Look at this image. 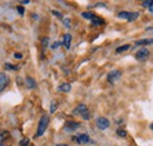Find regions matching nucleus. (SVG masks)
Listing matches in <instances>:
<instances>
[{"label": "nucleus", "mask_w": 153, "mask_h": 146, "mask_svg": "<svg viewBox=\"0 0 153 146\" xmlns=\"http://www.w3.org/2000/svg\"><path fill=\"white\" fill-rule=\"evenodd\" d=\"M26 84H27V87H28V89H34V87L37 86L36 81H34L31 77H27V78H26Z\"/></svg>", "instance_id": "obj_12"}, {"label": "nucleus", "mask_w": 153, "mask_h": 146, "mask_svg": "<svg viewBox=\"0 0 153 146\" xmlns=\"http://www.w3.org/2000/svg\"><path fill=\"white\" fill-rule=\"evenodd\" d=\"M149 55H150V51L147 48H140L135 53V59L139 60V61H144V60H146L149 58Z\"/></svg>", "instance_id": "obj_4"}, {"label": "nucleus", "mask_w": 153, "mask_h": 146, "mask_svg": "<svg viewBox=\"0 0 153 146\" xmlns=\"http://www.w3.org/2000/svg\"><path fill=\"white\" fill-rule=\"evenodd\" d=\"M17 10H18V12H19L20 14H24V12H25L24 7H21V6H18V7H17Z\"/></svg>", "instance_id": "obj_21"}, {"label": "nucleus", "mask_w": 153, "mask_h": 146, "mask_svg": "<svg viewBox=\"0 0 153 146\" xmlns=\"http://www.w3.org/2000/svg\"><path fill=\"white\" fill-rule=\"evenodd\" d=\"M6 66H8V69H10V70H18V67H17V66H12V65H10V64H6Z\"/></svg>", "instance_id": "obj_23"}, {"label": "nucleus", "mask_w": 153, "mask_h": 146, "mask_svg": "<svg viewBox=\"0 0 153 146\" xmlns=\"http://www.w3.org/2000/svg\"><path fill=\"white\" fill-rule=\"evenodd\" d=\"M78 127H79V123H76V121H68L66 123V126H65L67 131H74Z\"/></svg>", "instance_id": "obj_9"}, {"label": "nucleus", "mask_w": 153, "mask_h": 146, "mask_svg": "<svg viewBox=\"0 0 153 146\" xmlns=\"http://www.w3.org/2000/svg\"><path fill=\"white\" fill-rule=\"evenodd\" d=\"M59 45H61V42H54V44L52 45V48H57Z\"/></svg>", "instance_id": "obj_25"}, {"label": "nucleus", "mask_w": 153, "mask_h": 146, "mask_svg": "<svg viewBox=\"0 0 153 146\" xmlns=\"http://www.w3.org/2000/svg\"><path fill=\"white\" fill-rule=\"evenodd\" d=\"M10 84V79L8 77L4 72H0V92H2Z\"/></svg>", "instance_id": "obj_5"}, {"label": "nucleus", "mask_w": 153, "mask_h": 146, "mask_svg": "<svg viewBox=\"0 0 153 146\" xmlns=\"http://www.w3.org/2000/svg\"><path fill=\"white\" fill-rule=\"evenodd\" d=\"M73 114H80L85 120L90 119V112H88V110L86 107V105H84V104H80L76 109H74Z\"/></svg>", "instance_id": "obj_2"}, {"label": "nucleus", "mask_w": 153, "mask_h": 146, "mask_svg": "<svg viewBox=\"0 0 153 146\" xmlns=\"http://www.w3.org/2000/svg\"><path fill=\"white\" fill-rule=\"evenodd\" d=\"M30 2V0H22L21 1V4H28Z\"/></svg>", "instance_id": "obj_28"}, {"label": "nucleus", "mask_w": 153, "mask_h": 146, "mask_svg": "<svg viewBox=\"0 0 153 146\" xmlns=\"http://www.w3.org/2000/svg\"><path fill=\"white\" fill-rule=\"evenodd\" d=\"M117 133H118L119 137H123V138L126 137V131L123 130V128H118V130H117Z\"/></svg>", "instance_id": "obj_17"}, {"label": "nucleus", "mask_w": 153, "mask_h": 146, "mask_svg": "<svg viewBox=\"0 0 153 146\" xmlns=\"http://www.w3.org/2000/svg\"><path fill=\"white\" fill-rule=\"evenodd\" d=\"M59 90L62 92H70L71 91V85L70 84H67V83H65V84H61L60 86H59Z\"/></svg>", "instance_id": "obj_13"}, {"label": "nucleus", "mask_w": 153, "mask_h": 146, "mask_svg": "<svg viewBox=\"0 0 153 146\" xmlns=\"http://www.w3.org/2000/svg\"><path fill=\"white\" fill-rule=\"evenodd\" d=\"M74 140H76L78 144H87L90 143V137L87 134H80L74 138Z\"/></svg>", "instance_id": "obj_8"}, {"label": "nucleus", "mask_w": 153, "mask_h": 146, "mask_svg": "<svg viewBox=\"0 0 153 146\" xmlns=\"http://www.w3.org/2000/svg\"><path fill=\"white\" fill-rule=\"evenodd\" d=\"M91 20H92V22H93L94 25H101V24H104V20H102L101 18H98V17H96V16L91 19Z\"/></svg>", "instance_id": "obj_15"}, {"label": "nucleus", "mask_w": 153, "mask_h": 146, "mask_svg": "<svg viewBox=\"0 0 153 146\" xmlns=\"http://www.w3.org/2000/svg\"><path fill=\"white\" fill-rule=\"evenodd\" d=\"M82 17H84V18H86V19H90V20H91V19L94 17V14H93V13H90V12H87V13H82Z\"/></svg>", "instance_id": "obj_19"}, {"label": "nucleus", "mask_w": 153, "mask_h": 146, "mask_svg": "<svg viewBox=\"0 0 153 146\" xmlns=\"http://www.w3.org/2000/svg\"><path fill=\"white\" fill-rule=\"evenodd\" d=\"M118 17L119 18L126 19L128 21H133V20H135V19L139 17V13H137V12H120L118 14Z\"/></svg>", "instance_id": "obj_3"}, {"label": "nucleus", "mask_w": 153, "mask_h": 146, "mask_svg": "<svg viewBox=\"0 0 153 146\" xmlns=\"http://www.w3.org/2000/svg\"><path fill=\"white\" fill-rule=\"evenodd\" d=\"M14 57H16V58H18V59H20V58H21V54H20V53H16Z\"/></svg>", "instance_id": "obj_27"}, {"label": "nucleus", "mask_w": 153, "mask_h": 146, "mask_svg": "<svg viewBox=\"0 0 153 146\" xmlns=\"http://www.w3.org/2000/svg\"><path fill=\"white\" fill-rule=\"evenodd\" d=\"M48 123H50V118L48 115H44L40 121H39V126H38V131H37V137H40L44 134V132L46 131V128L48 126Z\"/></svg>", "instance_id": "obj_1"}, {"label": "nucleus", "mask_w": 153, "mask_h": 146, "mask_svg": "<svg viewBox=\"0 0 153 146\" xmlns=\"http://www.w3.org/2000/svg\"><path fill=\"white\" fill-rule=\"evenodd\" d=\"M57 107H58V105H57V101H52V103H51V112H52V113H54V112H56V110H57Z\"/></svg>", "instance_id": "obj_18"}, {"label": "nucleus", "mask_w": 153, "mask_h": 146, "mask_svg": "<svg viewBox=\"0 0 153 146\" xmlns=\"http://www.w3.org/2000/svg\"><path fill=\"white\" fill-rule=\"evenodd\" d=\"M57 146H67V145H57Z\"/></svg>", "instance_id": "obj_30"}, {"label": "nucleus", "mask_w": 153, "mask_h": 146, "mask_svg": "<svg viewBox=\"0 0 153 146\" xmlns=\"http://www.w3.org/2000/svg\"><path fill=\"white\" fill-rule=\"evenodd\" d=\"M120 77H121V72L118 71V70H114V71H112V72H110L107 74V80L111 84H114L117 80H119Z\"/></svg>", "instance_id": "obj_7"}, {"label": "nucleus", "mask_w": 153, "mask_h": 146, "mask_svg": "<svg viewBox=\"0 0 153 146\" xmlns=\"http://www.w3.org/2000/svg\"><path fill=\"white\" fill-rule=\"evenodd\" d=\"M8 137H10V133H8L7 131H1V132H0V143L4 142L5 139H7Z\"/></svg>", "instance_id": "obj_14"}, {"label": "nucleus", "mask_w": 153, "mask_h": 146, "mask_svg": "<svg viewBox=\"0 0 153 146\" xmlns=\"http://www.w3.org/2000/svg\"><path fill=\"white\" fill-rule=\"evenodd\" d=\"M71 40H72V36H71V34H65L64 36V45H65V47L66 48H70V46H71Z\"/></svg>", "instance_id": "obj_10"}, {"label": "nucleus", "mask_w": 153, "mask_h": 146, "mask_svg": "<svg viewBox=\"0 0 153 146\" xmlns=\"http://www.w3.org/2000/svg\"><path fill=\"white\" fill-rule=\"evenodd\" d=\"M153 44V39H143V40H139L135 42L137 46H143V45H151Z\"/></svg>", "instance_id": "obj_11"}, {"label": "nucleus", "mask_w": 153, "mask_h": 146, "mask_svg": "<svg viewBox=\"0 0 153 146\" xmlns=\"http://www.w3.org/2000/svg\"><path fill=\"white\" fill-rule=\"evenodd\" d=\"M97 126L99 130H106V128L110 126V121L107 118H104V117H100L97 119Z\"/></svg>", "instance_id": "obj_6"}, {"label": "nucleus", "mask_w": 153, "mask_h": 146, "mask_svg": "<svg viewBox=\"0 0 153 146\" xmlns=\"http://www.w3.org/2000/svg\"><path fill=\"white\" fill-rule=\"evenodd\" d=\"M47 42H48V38H44L42 44H44V45H47Z\"/></svg>", "instance_id": "obj_26"}, {"label": "nucleus", "mask_w": 153, "mask_h": 146, "mask_svg": "<svg viewBox=\"0 0 153 146\" xmlns=\"http://www.w3.org/2000/svg\"><path fill=\"white\" fill-rule=\"evenodd\" d=\"M28 142H30V140H28L27 138L21 139V140H20V146H27L28 145Z\"/></svg>", "instance_id": "obj_20"}, {"label": "nucleus", "mask_w": 153, "mask_h": 146, "mask_svg": "<svg viewBox=\"0 0 153 146\" xmlns=\"http://www.w3.org/2000/svg\"><path fill=\"white\" fill-rule=\"evenodd\" d=\"M151 130H152V131H153V123H152V124H151Z\"/></svg>", "instance_id": "obj_29"}, {"label": "nucleus", "mask_w": 153, "mask_h": 146, "mask_svg": "<svg viewBox=\"0 0 153 146\" xmlns=\"http://www.w3.org/2000/svg\"><path fill=\"white\" fill-rule=\"evenodd\" d=\"M130 48V45H124V46H120V47H118L117 50H115V52L117 53H120V52H125V51H127Z\"/></svg>", "instance_id": "obj_16"}, {"label": "nucleus", "mask_w": 153, "mask_h": 146, "mask_svg": "<svg viewBox=\"0 0 153 146\" xmlns=\"http://www.w3.org/2000/svg\"><path fill=\"white\" fill-rule=\"evenodd\" d=\"M147 8H149V11H150L151 13H153V0L151 1V4L149 5V7H147Z\"/></svg>", "instance_id": "obj_22"}, {"label": "nucleus", "mask_w": 153, "mask_h": 146, "mask_svg": "<svg viewBox=\"0 0 153 146\" xmlns=\"http://www.w3.org/2000/svg\"><path fill=\"white\" fill-rule=\"evenodd\" d=\"M0 146H4V145H2V143H0Z\"/></svg>", "instance_id": "obj_31"}, {"label": "nucleus", "mask_w": 153, "mask_h": 146, "mask_svg": "<svg viewBox=\"0 0 153 146\" xmlns=\"http://www.w3.org/2000/svg\"><path fill=\"white\" fill-rule=\"evenodd\" d=\"M64 24L67 26V27H70L71 25H70V21H68V19H64Z\"/></svg>", "instance_id": "obj_24"}]
</instances>
